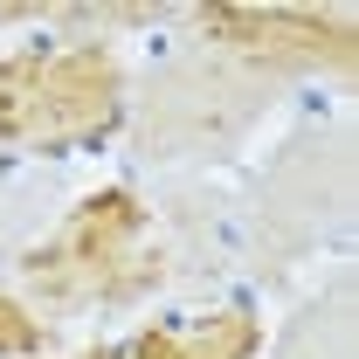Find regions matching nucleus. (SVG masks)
I'll list each match as a JSON object with an SVG mask.
<instances>
[{
	"label": "nucleus",
	"mask_w": 359,
	"mask_h": 359,
	"mask_svg": "<svg viewBox=\"0 0 359 359\" xmlns=\"http://www.w3.org/2000/svg\"><path fill=\"white\" fill-rule=\"evenodd\" d=\"M111 111H118V62L104 48H62V55L0 62V138L69 145L83 132H104Z\"/></svg>",
	"instance_id": "nucleus-1"
},
{
	"label": "nucleus",
	"mask_w": 359,
	"mask_h": 359,
	"mask_svg": "<svg viewBox=\"0 0 359 359\" xmlns=\"http://www.w3.org/2000/svg\"><path fill=\"white\" fill-rule=\"evenodd\" d=\"M138 235V201L125 187L83 201L69 228L28 256V276L55 290V297H83V290H118V263H125V242Z\"/></svg>",
	"instance_id": "nucleus-2"
},
{
	"label": "nucleus",
	"mask_w": 359,
	"mask_h": 359,
	"mask_svg": "<svg viewBox=\"0 0 359 359\" xmlns=\"http://www.w3.org/2000/svg\"><path fill=\"white\" fill-rule=\"evenodd\" d=\"M222 42L235 48H256V55H290V62H318V55H332V62H346L353 55V28L346 21H318V14H283V7H215V14H201Z\"/></svg>",
	"instance_id": "nucleus-3"
},
{
	"label": "nucleus",
	"mask_w": 359,
	"mask_h": 359,
	"mask_svg": "<svg viewBox=\"0 0 359 359\" xmlns=\"http://www.w3.org/2000/svg\"><path fill=\"white\" fill-rule=\"evenodd\" d=\"M256 325L249 318H215L201 332H145L132 353H97V359H249Z\"/></svg>",
	"instance_id": "nucleus-4"
},
{
	"label": "nucleus",
	"mask_w": 359,
	"mask_h": 359,
	"mask_svg": "<svg viewBox=\"0 0 359 359\" xmlns=\"http://www.w3.org/2000/svg\"><path fill=\"white\" fill-rule=\"evenodd\" d=\"M35 346H42V325L21 311V304L0 297V353H35Z\"/></svg>",
	"instance_id": "nucleus-5"
}]
</instances>
